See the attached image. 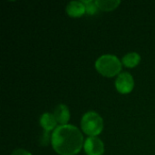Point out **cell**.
Segmentation results:
<instances>
[{
  "mask_svg": "<svg viewBox=\"0 0 155 155\" xmlns=\"http://www.w3.org/2000/svg\"><path fill=\"white\" fill-rule=\"evenodd\" d=\"M84 137L79 129L73 125H61L52 134L54 150L61 155L77 154L83 146Z\"/></svg>",
  "mask_w": 155,
  "mask_h": 155,
  "instance_id": "cell-1",
  "label": "cell"
},
{
  "mask_svg": "<svg viewBox=\"0 0 155 155\" xmlns=\"http://www.w3.org/2000/svg\"><path fill=\"white\" fill-rule=\"evenodd\" d=\"M95 68L102 75L113 77L121 72L122 64L116 56L105 54L97 59L95 63Z\"/></svg>",
  "mask_w": 155,
  "mask_h": 155,
  "instance_id": "cell-2",
  "label": "cell"
},
{
  "mask_svg": "<svg viewBox=\"0 0 155 155\" xmlns=\"http://www.w3.org/2000/svg\"><path fill=\"white\" fill-rule=\"evenodd\" d=\"M103 126L102 117L94 112H88L84 114L82 118V130L84 134L90 136H96L100 134L103 131Z\"/></svg>",
  "mask_w": 155,
  "mask_h": 155,
  "instance_id": "cell-3",
  "label": "cell"
},
{
  "mask_svg": "<svg viewBox=\"0 0 155 155\" xmlns=\"http://www.w3.org/2000/svg\"><path fill=\"white\" fill-rule=\"evenodd\" d=\"M134 82L133 76L127 73L124 72L120 74L115 81V87L117 91L121 94H129L134 89Z\"/></svg>",
  "mask_w": 155,
  "mask_h": 155,
  "instance_id": "cell-4",
  "label": "cell"
},
{
  "mask_svg": "<svg viewBox=\"0 0 155 155\" xmlns=\"http://www.w3.org/2000/svg\"><path fill=\"white\" fill-rule=\"evenodd\" d=\"M84 147L87 155H103L104 152L103 142L95 136L88 137L84 142Z\"/></svg>",
  "mask_w": 155,
  "mask_h": 155,
  "instance_id": "cell-5",
  "label": "cell"
},
{
  "mask_svg": "<svg viewBox=\"0 0 155 155\" xmlns=\"http://www.w3.org/2000/svg\"><path fill=\"white\" fill-rule=\"evenodd\" d=\"M67 14L72 17H79L82 16L85 11V5L83 2L80 1H72L66 6Z\"/></svg>",
  "mask_w": 155,
  "mask_h": 155,
  "instance_id": "cell-6",
  "label": "cell"
},
{
  "mask_svg": "<svg viewBox=\"0 0 155 155\" xmlns=\"http://www.w3.org/2000/svg\"><path fill=\"white\" fill-rule=\"evenodd\" d=\"M54 115L56 121L62 125H66L70 119V113L68 107L64 104H59L58 106H56L54 112Z\"/></svg>",
  "mask_w": 155,
  "mask_h": 155,
  "instance_id": "cell-7",
  "label": "cell"
},
{
  "mask_svg": "<svg viewBox=\"0 0 155 155\" xmlns=\"http://www.w3.org/2000/svg\"><path fill=\"white\" fill-rule=\"evenodd\" d=\"M56 119L54 117V114H50V113H45L42 115L41 119H40V124L41 126L46 131H51L53 130L55 126H56Z\"/></svg>",
  "mask_w": 155,
  "mask_h": 155,
  "instance_id": "cell-8",
  "label": "cell"
},
{
  "mask_svg": "<svg viewBox=\"0 0 155 155\" xmlns=\"http://www.w3.org/2000/svg\"><path fill=\"white\" fill-rule=\"evenodd\" d=\"M95 3L99 9L103 11H111L115 9L121 2L119 0H96Z\"/></svg>",
  "mask_w": 155,
  "mask_h": 155,
  "instance_id": "cell-9",
  "label": "cell"
},
{
  "mask_svg": "<svg viewBox=\"0 0 155 155\" xmlns=\"http://www.w3.org/2000/svg\"><path fill=\"white\" fill-rule=\"evenodd\" d=\"M141 60V56L137 53H129L123 58V64L126 67H134L136 66Z\"/></svg>",
  "mask_w": 155,
  "mask_h": 155,
  "instance_id": "cell-10",
  "label": "cell"
},
{
  "mask_svg": "<svg viewBox=\"0 0 155 155\" xmlns=\"http://www.w3.org/2000/svg\"><path fill=\"white\" fill-rule=\"evenodd\" d=\"M84 5H85V11L87 14L89 15H94L97 13L98 10V6L95 3V1H92V0H88V1H82Z\"/></svg>",
  "mask_w": 155,
  "mask_h": 155,
  "instance_id": "cell-11",
  "label": "cell"
},
{
  "mask_svg": "<svg viewBox=\"0 0 155 155\" xmlns=\"http://www.w3.org/2000/svg\"><path fill=\"white\" fill-rule=\"evenodd\" d=\"M11 155H32V154H31L30 153H28V152H26V151L23 150V149H17V150L14 151Z\"/></svg>",
  "mask_w": 155,
  "mask_h": 155,
  "instance_id": "cell-12",
  "label": "cell"
}]
</instances>
